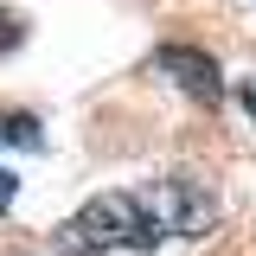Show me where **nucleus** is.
Here are the masks:
<instances>
[{
	"label": "nucleus",
	"mask_w": 256,
	"mask_h": 256,
	"mask_svg": "<svg viewBox=\"0 0 256 256\" xmlns=\"http://www.w3.org/2000/svg\"><path fill=\"white\" fill-rule=\"evenodd\" d=\"M160 218L148 212L141 192H96L90 205H77L70 218L58 224V250L64 256H102V250H154Z\"/></svg>",
	"instance_id": "1"
},
{
	"label": "nucleus",
	"mask_w": 256,
	"mask_h": 256,
	"mask_svg": "<svg viewBox=\"0 0 256 256\" xmlns=\"http://www.w3.org/2000/svg\"><path fill=\"white\" fill-rule=\"evenodd\" d=\"M148 198V212L160 218L166 237H205L212 218H218V198L198 186L192 173H173V180H154V192H141Z\"/></svg>",
	"instance_id": "2"
},
{
	"label": "nucleus",
	"mask_w": 256,
	"mask_h": 256,
	"mask_svg": "<svg viewBox=\"0 0 256 256\" xmlns=\"http://www.w3.org/2000/svg\"><path fill=\"white\" fill-rule=\"evenodd\" d=\"M154 64L180 84L186 96H198V102H218L224 96V77H218V58H205V52H192V45H160Z\"/></svg>",
	"instance_id": "3"
},
{
	"label": "nucleus",
	"mask_w": 256,
	"mask_h": 256,
	"mask_svg": "<svg viewBox=\"0 0 256 256\" xmlns=\"http://www.w3.org/2000/svg\"><path fill=\"white\" fill-rule=\"evenodd\" d=\"M0 148H38V122L20 109H0Z\"/></svg>",
	"instance_id": "4"
},
{
	"label": "nucleus",
	"mask_w": 256,
	"mask_h": 256,
	"mask_svg": "<svg viewBox=\"0 0 256 256\" xmlns=\"http://www.w3.org/2000/svg\"><path fill=\"white\" fill-rule=\"evenodd\" d=\"M13 192H20V180H13V173H0V212L13 205Z\"/></svg>",
	"instance_id": "5"
},
{
	"label": "nucleus",
	"mask_w": 256,
	"mask_h": 256,
	"mask_svg": "<svg viewBox=\"0 0 256 256\" xmlns=\"http://www.w3.org/2000/svg\"><path fill=\"white\" fill-rule=\"evenodd\" d=\"M244 109H250V116H256V77H250V84H244Z\"/></svg>",
	"instance_id": "6"
},
{
	"label": "nucleus",
	"mask_w": 256,
	"mask_h": 256,
	"mask_svg": "<svg viewBox=\"0 0 256 256\" xmlns=\"http://www.w3.org/2000/svg\"><path fill=\"white\" fill-rule=\"evenodd\" d=\"M0 13H6V6H0Z\"/></svg>",
	"instance_id": "7"
}]
</instances>
